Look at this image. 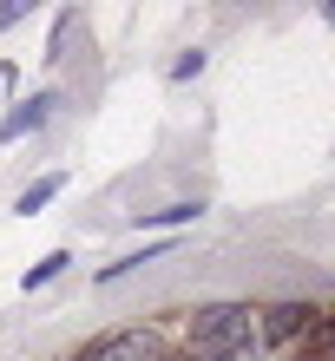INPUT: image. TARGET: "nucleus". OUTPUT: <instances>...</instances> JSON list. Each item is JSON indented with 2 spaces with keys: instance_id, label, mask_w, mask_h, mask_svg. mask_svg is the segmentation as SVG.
Instances as JSON below:
<instances>
[{
  "instance_id": "nucleus-1",
  "label": "nucleus",
  "mask_w": 335,
  "mask_h": 361,
  "mask_svg": "<svg viewBox=\"0 0 335 361\" xmlns=\"http://www.w3.org/2000/svg\"><path fill=\"white\" fill-rule=\"evenodd\" d=\"M164 335L184 361H263L250 295H211L191 309H164Z\"/></svg>"
},
{
  "instance_id": "nucleus-2",
  "label": "nucleus",
  "mask_w": 335,
  "mask_h": 361,
  "mask_svg": "<svg viewBox=\"0 0 335 361\" xmlns=\"http://www.w3.org/2000/svg\"><path fill=\"white\" fill-rule=\"evenodd\" d=\"M322 322V302L309 295H276V302H257V348L263 355H296Z\"/></svg>"
},
{
  "instance_id": "nucleus-3",
  "label": "nucleus",
  "mask_w": 335,
  "mask_h": 361,
  "mask_svg": "<svg viewBox=\"0 0 335 361\" xmlns=\"http://www.w3.org/2000/svg\"><path fill=\"white\" fill-rule=\"evenodd\" d=\"M164 355H171L164 322H112V329H99L92 342H79L66 361H164Z\"/></svg>"
},
{
  "instance_id": "nucleus-4",
  "label": "nucleus",
  "mask_w": 335,
  "mask_h": 361,
  "mask_svg": "<svg viewBox=\"0 0 335 361\" xmlns=\"http://www.w3.org/2000/svg\"><path fill=\"white\" fill-rule=\"evenodd\" d=\"M59 105H66V92L59 86H39V92H20L7 105V118H0V145H20V138H39L47 125L59 118Z\"/></svg>"
},
{
  "instance_id": "nucleus-5",
  "label": "nucleus",
  "mask_w": 335,
  "mask_h": 361,
  "mask_svg": "<svg viewBox=\"0 0 335 361\" xmlns=\"http://www.w3.org/2000/svg\"><path fill=\"white\" fill-rule=\"evenodd\" d=\"M204 197H178V204H158V210H132V230H145V237H164V230H191V224H204Z\"/></svg>"
},
{
  "instance_id": "nucleus-6",
  "label": "nucleus",
  "mask_w": 335,
  "mask_h": 361,
  "mask_svg": "<svg viewBox=\"0 0 335 361\" xmlns=\"http://www.w3.org/2000/svg\"><path fill=\"white\" fill-rule=\"evenodd\" d=\"M158 257H178V243H171V237H152V243L125 250V257H112V263H99V269H92V289H112V283H125V276H138L145 263H158Z\"/></svg>"
},
{
  "instance_id": "nucleus-7",
  "label": "nucleus",
  "mask_w": 335,
  "mask_h": 361,
  "mask_svg": "<svg viewBox=\"0 0 335 361\" xmlns=\"http://www.w3.org/2000/svg\"><path fill=\"white\" fill-rule=\"evenodd\" d=\"M59 190H66V171H39V178L13 197V217H47V210L59 204Z\"/></svg>"
},
{
  "instance_id": "nucleus-8",
  "label": "nucleus",
  "mask_w": 335,
  "mask_h": 361,
  "mask_svg": "<svg viewBox=\"0 0 335 361\" xmlns=\"http://www.w3.org/2000/svg\"><path fill=\"white\" fill-rule=\"evenodd\" d=\"M73 263H79L73 250H47V257H39V263H27V269H20V295H39L47 283H59V276H66Z\"/></svg>"
},
{
  "instance_id": "nucleus-9",
  "label": "nucleus",
  "mask_w": 335,
  "mask_h": 361,
  "mask_svg": "<svg viewBox=\"0 0 335 361\" xmlns=\"http://www.w3.org/2000/svg\"><path fill=\"white\" fill-rule=\"evenodd\" d=\"M204 66H211V47H184V53L171 59V66H164V79H171V86H191V79H197Z\"/></svg>"
},
{
  "instance_id": "nucleus-10",
  "label": "nucleus",
  "mask_w": 335,
  "mask_h": 361,
  "mask_svg": "<svg viewBox=\"0 0 335 361\" xmlns=\"http://www.w3.org/2000/svg\"><path fill=\"white\" fill-rule=\"evenodd\" d=\"M303 355H316V361H335V309H322V322H316V335L303 342Z\"/></svg>"
},
{
  "instance_id": "nucleus-11",
  "label": "nucleus",
  "mask_w": 335,
  "mask_h": 361,
  "mask_svg": "<svg viewBox=\"0 0 335 361\" xmlns=\"http://www.w3.org/2000/svg\"><path fill=\"white\" fill-rule=\"evenodd\" d=\"M79 27V13H59L53 20V33H47V59H59V47H66V33Z\"/></svg>"
},
{
  "instance_id": "nucleus-12",
  "label": "nucleus",
  "mask_w": 335,
  "mask_h": 361,
  "mask_svg": "<svg viewBox=\"0 0 335 361\" xmlns=\"http://www.w3.org/2000/svg\"><path fill=\"white\" fill-rule=\"evenodd\" d=\"M27 13H33V7H20V0H13V7H0V33H13V27H20Z\"/></svg>"
},
{
  "instance_id": "nucleus-13",
  "label": "nucleus",
  "mask_w": 335,
  "mask_h": 361,
  "mask_svg": "<svg viewBox=\"0 0 335 361\" xmlns=\"http://www.w3.org/2000/svg\"><path fill=\"white\" fill-rule=\"evenodd\" d=\"M322 27H335V0H329V7H322Z\"/></svg>"
},
{
  "instance_id": "nucleus-14",
  "label": "nucleus",
  "mask_w": 335,
  "mask_h": 361,
  "mask_svg": "<svg viewBox=\"0 0 335 361\" xmlns=\"http://www.w3.org/2000/svg\"><path fill=\"white\" fill-rule=\"evenodd\" d=\"M276 361H316V355H303V348H296V355H276Z\"/></svg>"
},
{
  "instance_id": "nucleus-15",
  "label": "nucleus",
  "mask_w": 335,
  "mask_h": 361,
  "mask_svg": "<svg viewBox=\"0 0 335 361\" xmlns=\"http://www.w3.org/2000/svg\"><path fill=\"white\" fill-rule=\"evenodd\" d=\"M164 361H184V355H178V348H171V355H164Z\"/></svg>"
}]
</instances>
